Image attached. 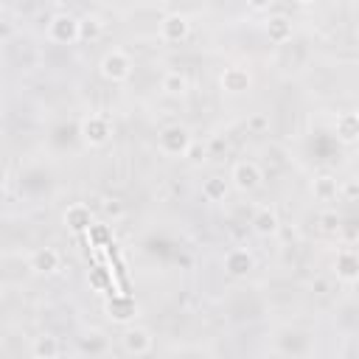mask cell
Instances as JSON below:
<instances>
[{
	"instance_id": "6",
	"label": "cell",
	"mask_w": 359,
	"mask_h": 359,
	"mask_svg": "<svg viewBox=\"0 0 359 359\" xmlns=\"http://www.w3.org/2000/svg\"><path fill=\"white\" fill-rule=\"evenodd\" d=\"M227 177H230V185L238 194H252V191H258L264 185V168H261V163L247 160V157L236 160L230 165V174Z\"/></svg>"
},
{
	"instance_id": "11",
	"label": "cell",
	"mask_w": 359,
	"mask_h": 359,
	"mask_svg": "<svg viewBox=\"0 0 359 359\" xmlns=\"http://www.w3.org/2000/svg\"><path fill=\"white\" fill-rule=\"evenodd\" d=\"M255 255H252V250L250 247H230L224 255H222V269H224V275L227 278H236V280H241V278H247L252 269H255Z\"/></svg>"
},
{
	"instance_id": "21",
	"label": "cell",
	"mask_w": 359,
	"mask_h": 359,
	"mask_svg": "<svg viewBox=\"0 0 359 359\" xmlns=\"http://www.w3.org/2000/svg\"><path fill=\"white\" fill-rule=\"evenodd\" d=\"M59 353H62V342H59L56 334L42 331V334H36L31 339V356L34 359H56Z\"/></svg>"
},
{
	"instance_id": "8",
	"label": "cell",
	"mask_w": 359,
	"mask_h": 359,
	"mask_svg": "<svg viewBox=\"0 0 359 359\" xmlns=\"http://www.w3.org/2000/svg\"><path fill=\"white\" fill-rule=\"evenodd\" d=\"M121 348L129 356H149L154 351V334L146 325L126 323V328L121 331Z\"/></svg>"
},
{
	"instance_id": "27",
	"label": "cell",
	"mask_w": 359,
	"mask_h": 359,
	"mask_svg": "<svg viewBox=\"0 0 359 359\" xmlns=\"http://www.w3.org/2000/svg\"><path fill=\"white\" fill-rule=\"evenodd\" d=\"M247 129H250L252 135H264V132L269 129V115H266V112L250 115V118H247Z\"/></svg>"
},
{
	"instance_id": "29",
	"label": "cell",
	"mask_w": 359,
	"mask_h": 359,
	"mask_svg": "<svg viewBox=\"0 0 359 359\" xmlns=\"http://www.w3.org/2000/svg\"><path fill=\"white\" fill-rule=\"evenodd\" d=\"M292 3H297V6H314L317 0H292Z\"/></svg>"
},
{
	"instance_id": "5",
	"label": "cell",
	"mask_w": 359,
	"mask_h": 359,
	"mask_svg": "<svg viewBox=\"0 0 359 359\" xmlns=\"http://www.w3.org/2000/svg\"><path fill=\"white\" fill-rule=\"evenodd\" d=\"M112 132H115L112 118L104 115V112H87V115L79 121V137H81V143L90 146V149L107 146V143L112 140Z\"/></svg>"
},
{
	"instance_id": "23",
	"label": "cell",
	"mask_w": 359,
	"mask_h": 359,
	"mask_svg": "<svg viewBox=\"0 0 359 359\" xmlns=\"http://www.w3.org/2000/svg\"><path fill=\"white\" fill-rule=\"evenodd\" d=\"M81 42H98L101 36H104V20L101 17H95V14H84L81 17Z\"/></svg>"
},
{
	"instance_id": "28",
	"label": "cell",
	"mask_w": 359,
	"mask_h": 359,
	"mask_svg": "<svg viewBox=\"0 0 359 359\" xmlns=\"http://www.w3.org/2000/svg\"><path fill=\"white\" fill-rule=\"evenodd\" d=\"M272 6H275V0H247V8L255 14H266Z\"/></svg>"
},
{
	"instance_id": "16",
	"label": "cell",
	"mask_w": 359,
	"mask_h": 359,
	"mask_svg": "<svg viewBox=\"0 0 359 359\" xmlns=\"http://www.w3.org/2000/svg\"><path fill=\"white\" fill-rule=\"evenodd\" d=\"M160 93L168 98H185L191 93V79L182 70H163L160 73Z\"/></svg>"
},
{
	"instance_id": "26",
	"label": "cell",
	"mask_w": 359,
	"mask_h": 359,
	"mask_svg": "<svg viewBox=\"0 0 359 359\" xmlns=\"http://www.w3.org/2000/svg\"><path fill=\"white\" fill-rule=\"evenodd\" d=\"M208 154H210V151H208V146H205V143H199V140H194L182 160H188L191 165H202V163L208 160Z\"/></svg>"
},
{
	"instance_id": "25",
	"label": "cell",
	"mask_w": 359,
	"mask_h": 359,
	"mask_svg": "<svg viewBox=\"0 0 359 359\" xmlns=\"http://www.w3.org/2000/svg\"><path fill=\"white\" fill-rule=\"evenodd\" d=\"M320 227H323V233L337 236V233L342 230V219L337 216V210H323V213H320Z\"/></svg>"
},
{
	"instance_id": "7",
	"label": "cell",
	"mask_w": 359,
	"mask_h": 359,
	"mask_svg": "<svg viewBox=\"0 0 359 359\" xmlns=\"http://www.w3.org/2000/svg\"><path fill=\"white\" fill-rule=\"evenodd\" d=\"M191 36V20L182 11H168L157 22V39L165 45H182Z\"/></svg>"
},
{
	"instance_id": "30",
	"label": "cell",
	"mask_w": 359,
	"mask_h": 359,
	"mask_svg": "<svg viewBox=\"0 0 359 359\" xmlns=\"http://www.w3.org/2000/svg\"><path fill=\"white\" fill-rule=\"evenodd\" d=\"M353 180H356V185H359V171H356V174H353Z\"/></svg>"
},
{
	"instance_id": "10",
	"label": "cell",
	"mask_w": 359,
	"mask_h": 359,
	"mask_svg": "<svg viewBox=\"0 0 359 359\" xmlns=\"http://www.w3.org/2000/svg\"><path fill=\"white\" fill-rule=\"evenodd\" d=\"M219 90L224 95H247L252 90V70L244 65H227L219 73Z\"/></svg>"
},
{
	"instance_id": "4",
	"label": "cell",
	"mask_w": 359,
	"mask_h": 359,
	"mask_svg": "<svg viewBox=\"0 0 359 359\" xmlns=\"http://www.w3.org/2000/svg\"><path fill=\"white\" fill-rule=\"evenodd\" d=\"M194 143V135L185 123H165L160 132H157V151L163 157H171V160H182L185 151L191 149Z\"/></svg>"
},
{
	"instance_id": "9",
	"label": "cell",
	"mask_w": 359,
	"mask_h": 359,
	"mask_svg": "<svg viewBox=\"0 0 359 359\" xmlns=\"http://www.w3.org/2000/svg\"><path fill=\"white\" fill-rule=\"evenodd\" d=\"M62 264H65V255L53 244H42V247H34L28 252V266H31L34 275H45V278L56 275L62 269Z\"/></svg>"
},
{
	"instance_id": "24",
	"label": "cell",
	"mask_w": 359,
	"mask_h": 359,
	"mask_svg": "<svg viewBox=\"0 0 359 359\" xmlns=\"http://www.w3.org/2000/svg\"><path fill=\"white\" fill-rule=\"evenodd\" d=\"M101 210H104V216L112 219V222H121V219L126 216V205H123L118 196H104V199H101Z\"/></svg>"
},
{
	"instance_id": "19",
	"label": "cell",
	"mask_w": 359,
	"mask_h": 359,
	"mask_svg": "<svg viewBox=\"0 0 359 359\" xmlns=\"http://www.w3.org/2000/svg\"><path fill=\"white\" fill-rule=\"evenodd\" d=\"M311 196H314V202H334L337 196H339V182H337V177L334 174H328V171H323V174H317L314 180H311Z\"/></svg>"
},
{
	"instance_id": "2",
	"label": "cell",
	"mask_w": 359,
	"mask_h": 359,
	"mask_svg": "<svg viewBox=\"0 0 359 359\" xmlns=\"http://www.w3.org/2000/svg\"><path fill=\"white\" fill-rule=\"evenodd\" d=\"M81 17L70 14V11H56L48 17V25H45V39L50 45H59V48H70L76 42H81Z\"/></svg>"
},
{
	"instance_id": "12",
	"label": "cell",
	"mask_w": 359,
	"mask_h": 359,
	"mask_svg": "<svg viewBox=\"0 0 359 359\" xmlns=\"http://www.w3.org/2000/svg\"><path fill=\"white\" fill-rule=\"evenodd\" d=\"M331 272L339 283H356L359 280V252L353 247H339L334 252Z\"/></svg>"
},
{
	"instance_id": "31",
	"label": "cell",
	"mask_w": 359,
	"mask_h": 359,
	"mask_svg": "<svg viewBox=\"0 0 359 359\" xmlns=\"http://www.w3.org/2000/svg\"><path fill=\"white\" fill-rule=\"evenodd\" d=\"M356 115H359V107H356Z\"/></svg>"
},
{
	"instance_id": "15",
	"label": "cell",
	"mask_w": 359,
	"mask_h": 359,
	"mask_svg": "<svg viewBox=\"0 0 359 359\" xmlns=\"http://www.w3.org/2000/svg\"><path fill=\"white\" fill-rule=\"evenodd\" d=\"M264 36L272 42V45H283L294 36V25L286 14H269L264 20Z\"/></svg>"
},
{
	"instance_id": "17",
	"label": "cell",
	"mask_w": 359,
	"mask_h": 359,
	"mask_svg": "<svg viewBox=\"0 0 359 359\" xmlns=\"http://www.w3.org/2000/svg\"><path fill=\"white\" fill-rule=\"evenodd\" d=\"M334 137L345 146H353L359 143V115L356 109H348V112H339L334 118Z\"/></svg>"
},
{
	"instance_id": "18",
	"label": "cell",
	"mask_w": 359,
	"mask_h": 359,
	"mask_svg": "<svg viewBox=\"0 0 359 359\" xmlns=\"http://www.w3.org/2000/svg\"><path fill=\"white\" fill-rule=\"evenodd\" d=\"M199 194H202V199L210 202V205L224 202L227 194H230V177H227V180H224L222 174H210V177H205L202 185H199Z\"/></svg>"
},
{
	"instance_id": "3",
	"label": "cell",
	"mask_w": 359,
	"mask_h": 359,
	"mask_svg": "<svg viewBox=\"0 0 359 359\" xmlns=\"http://www.w3.org/2000/svg\"><path fill=\"white\" fill-rule=\"evenodd\" d=\"M98 73L109 84H126L132 79V73H135V59L123 48H109L98 62Z\"/></svg>"
},
{
	"instance_id": "22",
	"label": "cell",
	"mask_w": 359,
	"mask_h": 359,
	"mask_svg": "<svg viewBox=\"0 0 359 359\" xmlns=\"http://www.w3.org/2000/svg\"><path fill=\"white\" fill-rule=\"evenodd\" d=\"M283 331H286L292 339H289V345H283V348H280V353L303 356V353H309V351H311V331H303V328H292V325H286Z\"/></svg>"
},
{
	"instance_id": "20",
	"label": "cell",
	"mask_w": 359,
	"mask_h": 359,
	"mask_svg": "<svg viewBox=\"0 0 359 359\" xmlns=\"http://www.w3.org/2000/svg\"><path fill=\"white\" fill-rule=\"evenodd\" d=\"M107 314L115 323H132L135 314H137V303L132 297H126V294H112L107 300Z\"/></svg>"
},
{
	"instance_id": "13",
	"label": "cell",
	"mask_w": 359,
	"mask_h": 359,
	"mask_svg": "<svg viewBox=\"0 0 359 359\" xmlns=\"http://www.w3.org/2000/svg\"><path fill=\"white\" fill-rule=\"evenodd\" d=\"M250 230L261 238H272L280 233V213L275 205H258L250 216Z\"/></svg>"
},
{
	"instance_id": "14",
	"label": "cell",
	"mask_w": 359,
	"mask_h": 359,
	"mask_svg": "<svg viewBox=\"0 0 359 359\" xmlns=\"http://www.w3.org/2000/svg\"><path fill=\"white\" fill-rule=\"evenodd\" d=\"M62 224L70 230V233H90L93 224H95V213L87 202H73L65 208L62 213Z\"/></svg>"
},
{
	"instance_id": "1",
	"label": "cell",
	"mask_w": 359,
	"mask_h": 359,
	"mask_svg": "<svg viewBox=\"0 0 359 359\" xmlns=\"http://www.w3.org/2000/svg\"><path fill=\"white\" fill-rule=\"evenodd\" d=\"M224 309L233 323H255L266 314V297L250 286H233L224 297Z\"/></svg>"
}]
</instances>
